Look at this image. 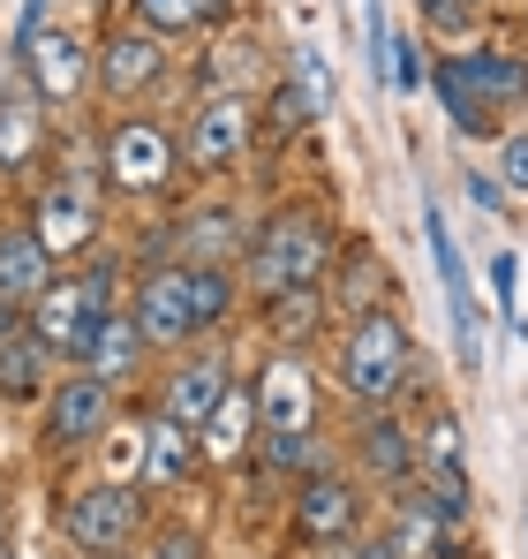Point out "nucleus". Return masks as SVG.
<instances>
[{
  "label": "nucleus",
  "mask_w": 528,
  "mask_h": 559,
  "mask_svg": "<svg viewBox=\"0 0 528 559\" xmlns=\"http://www.w3.org/2000/svg\"><path fill=\"white\" fill-rule=\"evenodd\" d=\"M242 302H250L242 265H181V258H167V265H144L136 287H129V310H136L152 356H175L189 341H219Z\"/></svg>",
  "instance_id": "nucleus-1"
},
{
  "label": "nucleus",
  "mask_w": 528,
  "mask_h": 559,
  "mask_svg": "<svg viewBox=\"0 0 528 559\" xmlns=\"http://www.w3.org/2000/svg\"><path fill=\"white\" fill-rule=\"evenodd\" d=\"M340 227L317 197H287L272 204L257 227H250V250H242V287L250 302H272V295H295V287H325L333 265H340Z\"/></svg>",
  "instance_id": "nucleus-2"
},
{
  "label": "nucleus",
  "mask_w": 528,
  "mask_h": 559,
  "mask_svg": "<svg viewBox=\"0 0 528 559\" xmlns=\"http://www.w3.org/2000/svg\"><path fill=\"white\" fill-rule=\"evenodd\" d=\"M189 175L181 159V129L159 121L152 106H121L106 129H98V182L113 189L121 204H167Z\"/></svg>",
  "instance_id": "nucleus-3"
},
{
  "label": "nucleus",
  "mask_w": 528,
  "mask_h": 559,
  "mask_svg": "<svg viewBox=\"0 0 528 559\" xmlns=\"http://www.w3.org/2000/svg\"><path fill=\"white\" fill-rule=\"evenodd\" d=\"M416 341L400 325V310H362V318H340V341H333V385L348 393L355 408H377V401H400L416 385Z\"/></svg>",
  "instance_id": "nucleus-4"
},
{
  "label": "nucleus",
  "mask_w": 528,
  "mask_h": 559,
  "mask_svg": "<svg viewBox=\"0 0 528 559\" xmlns=\"http://www.w3.org/2000/svg\"><path fill=\"white\" fill-rule=\"evenodd\" d=\"M152 491L144 484H121V476H91L76 491H61L53 507V530L76 559H106V552H136L152 537Z\"/></svg>",
  "instance_id": "nucleus-5"
},
{
  "label": "nucleus",
  "mask_w": 528,
  "mask_h": 559,
  "mask_svg": "<svg viewBox=\"0 0 528 559\" xmlns=\"http://www.w3.org/2000/svg\"><path fill=\"white\" fill-rule=\"evenodd\" d=\"M113 287H121V258H98V250H91L84 265L53 273V287H46L23 318H31V333H38L61 364H84V348H91V333L106 325V310H121Z\"/></svg>",
  "instance_id": "nucleus-6"
},
{
  "label": "nucleus",
  "mask_w": 528,
  "mask_h": 559,
  "mask_svg": "<svg viewBox=\"0 0 528 559\" xmlns=\"http://www.w3.org/2000/svg\"><path fill=\"white\" fill-rule=\"evenodd\" d=\"M257 144H264V121H257V98L250 92L189 98V114H181V159H189V175L219 182V175H235Z\"/></svg>",
  "instance_id": "nucleus-7"
},
{
  "label": "nucleus",
  "mask_w": 528,
  "mask_h": 559,
  "mask_svg": "<svg viewBox=\"0 0 528 559\" xmlns=\"http://www.w3.org/2000/svg\"><path fill=\"white\" fill-rule=\"evenodd\" d=\"M113 424H121V393L91 371L53 378V393L38 401V447H46V462H84V454H98Z\"/></svg>",
  "instance_id": "nucleus-8"
},
{
  "label": "nucleus",
  "mask_w": 528,
  "mask_h": 559,
  "mask_svg": "<svg viewBox=\"0 0 528 559\" xmlns=\"http://www.w3.org/2000/svg\"><path fill=\"white\" fill-rule=\"evenodd\" d=\"M15 69H23V84L46 106H76L84 92H98V46L76 23H61V15L15 38Z\"/></svg>",
  "instance_id": "nucleus-9"
},
{
  "label": "nucleus",
  "mask_w": 528,
  "mask_h": 559,
  "mask_svg": "<svg viewBox=\"0 0 528 559\" xmlns=\"http://www.w3.org/2000/svg\"><path fill=\"white\" fill-rule=\"evenodd\" d=\"M175 76V38L144 31L136 15H121L106 38H98V98L121 114V106H144L152 92H167Z\"/></svg>",
  "instance_id": "nucleus-10"
},
{
  "label": "nucleus",
  "mask_w": 528,
  "mask_h": 559,
  "mask_svg": "<svg viewBox=\"0 0 528 559\" xmlns=\"http://www.w3.org/2000/svg\"><path fill=\"white\" fill-rule=\"evenodd\" d=\"M227 393H235V356H227L219 341H189V348L167 356V371L152 385V408L175 416V424H189V431H204Z\"/></svg>",
  "instance_id": "nucleus-11"
},
{
  "label": "nucleus",
  "mask_w": 528,
  "mask_h": 559,
  "mask_svg": "<svg viewBox=\"0 0 528 559\" xmlns=\"http://www.w3.org/2000/svg\"><path fill=\"white\" fill-rule=\"evenodd\" d=\"M287 522H295V545L310 552H348L362 537V491H355L348 468H310L287 499Z\"/></svg>",
  "instance_id": "nucleus-12"
},
{
  "label": "nucleus",
  "mask_w": 528,
  "mask_h": 559,
  "mask_svg": "<svg viewBox=\"0 0 528 559\" xmlns=\"http://www.w3.org/2000/svg\"><path fill=\"white\" fill-rule=\"evenodd\" d=\"M98 189H106V182H76V175H61V182L38 189V204H31V227H38V242H46L61 265H84L91 250L106 242Z\"/></svg>",
  "instance_id": "nucleus-13"
},
{
  "label": "nucleus",
  "mask_w": 528,
  "mask_h": 559,
  "mask_svg": "<svg viewBox=\"0 0 528 559\" xmlns=\"http://www.w3.org/2000/svg\"><path fill=\"white\" fill-rule=\"evenodd\" d=\"M348 454H355V468H362L377 491H393V499H400V491L423 476V454H416V424H400V416H393V401H377V408H355Z\"/></svg>",
  "instance_id": "nucleus-14"
},
{
  "label": "nucleus",
  "mask_w": 528,
  "mask_h": 559,
  "mask_svg": "<svg viewBox=\"0 0 528 559\" xmlns=\"http://www.w3.org/2000/svg\"><path fill=\"white\" fill-rule=\"evenodd\" d=\"M250 227H257V219H250L242 204L204 197V204H181L175 219H167V250H175L181 265H242Z\"/></svg>",
  "instance_id": "nucleus-15"
},
{
  "label": "nucleus",
  "mask_w": 528,
  "mask_h": 559,
  "mask_svg": "<svg viewBox=\"0 0 528 559\" xmlns=\"http://www.w3.org/2000/svg\"><path fill=\"white\" fill-rule=\"evenodd\" d=\"M439 61L460 76V92L476 98L499 129H506V114H521V98H528V53H514V46H460V53H439Z\"/></svg>",
  "instance_id": "nucleus-16"
},
{
  "label": "nucleus",
  "mask_w": 528,
  "mask_h": 559,
  "mask_svg": "<svg viewBox=\"0 0 528 559\" xmlns=\"http://www.w3.org/2000/svg\"><path fill=\"white\" fill-rule=\"evenodd\" d=\"M189 84H196L189 98H204V92H250V98H257L264 84H272V61H264V38L250 31V23H219V31L204 38V53H196V69H189Z\"/></svg>",
  "instance_id": "nucleus-17"
},
{
  "label": "nucleus",
  "mask_w": 528,
  "mask_h": 559,
  "mask_svg": "<svg viewBox=\"0 0 528 559\" xmlns=\"http://www.w3.org/2000/svg\"><path fill=\"white\" fill-rule=\"evenodd\" d=\"M257 416L264 431H317V371L302 364V348H272V364L257 371Z\"/></svg>",
  "instance_id": "nucleus-18"
},
{
  "label": "nucleus",
  "mask_w": 528,
  "mask_h": 559,
  "mask_svg": "<svg viewBox=\"0 0 528 559\" xmlns=\"http://www.w3.org/2000/svg\"><path fill=\"white\" fill-rule=\"evenodd\" d=\"M46 114H53V106L23 84V69L0 76V175H31V167H38V152H46V136H53Z\"/></svg>",
  "instance_id": "nucleus-19"
},
{
  "label": "nucleus",
  "mask_w": 528,
  "mask_h": 559,
  "mask_svg": "<svg viewBox=\"0 0 528 559\" xmlns=\"http://www.w3.org/2000/svg\"><path fill=\"white\" fill-rule=\"evenodd\" d=\"M423 235H431V258H439V280H445L453 348H460V364L476 371V364H483V325H476V295H468V273H460V250H453V227H445L439 197H423Z\"/></svg>",
  "instance_id": "nucleus-20"
},
{
  "label": "nucleus",
  "mask_w": 528,
  "mask_h": 559,
  "mask_svg": "<svg viewBox=\"0 0 528 559\" xmlns=\"http://www.w3.org/2000/svg\"><path fill=\"white\" fill-rule=\"evenodd\" d=\"M196 439H204V468H242V462H250V454H257V439H264L257 385H242V378H235V393L212 408V424H204Z\"/></svg>",
  "instance_id": "nucleus-21"
},
{
  "label": "nucleus",
  "mask_w": 528,
  "mask_h": 559,
  "mask_svg": "<svg viewBox=\"0 0 528 559\" xmlns=\"http://www.w3.org/2000/svg\"><path fill=\"white\" fill-rule=\"evenodd\" d=\"M144 364H152V341H144L136 310H106V325L91 333V348H84V371L106 378L113 393H129V385L144 378Z\"/></svg>",
  "instance_id": "nucleus-22"
},
{
  "label": "nucleus",
  "mask_w": 528,
  "mask_h": 559,
  "mask_svg": "<svg viewBox=\"0 0 528 559\" xmlns=\"http://www.w3.org/2000/svg\"><path fill=\"white\" fill-rule=\"evenodd\" d=\"M204 476V439L175 424V416H159L152 408V454H144V491L152 499H175L181 484H196Z\"/></svg>",
  "instance_id": "nucleus-23"
},
{
  "label": "nucleus",
  "mask_w": 528,
  "mask_h": 559,
  "mask_svg": "<svg viewBox=\"0 0 528 559\" xmlns=\"http://www.w3.org/2000/svg\"><path fill=\"white\" fill-rule=\"evenodd\" d=\"M385 537H393V552H400V559H453V552H460V522H445V514L423 499V491H416V484L393 499Z\"/></svg>",
  "instance_id": "nucleus-24"
},
{
  "label": "nucleus",
  "mask_w": 528,
  "mask_h": 559,
  "mask_svg": "<svg viewBox=\"0 0 528 559\" xmlns=\"http://www.w3.org/2000/svg\"><path fill=\"white\" fill-rule=\"evenodd\" d=\"M53 378H61V356H53V348L31 333V318H23V333L0 341V401H8V408H31V401L53 393Z\"/></svg>",
  "instance_id": "nucleus-25"
},
{
  "label": "nucleus",
  "mask_w": 528,
  "mask_h": 559,
  "mask_svg": "<svg viewBox=\"0 0 528 559\" xmlns=\"http://www.w3.org/2000/svg\"><path fill=\"white\" fill-rule=\"evenodd\" d=\"M53 273H61V258L38 242V227H31V219H23V227H0V295H8V302H23V310H31V302L53 287Z\"/></svg>",
  "instance_id": "nucleus-26"
},
{
  "label": "nucleus",
  "mask_w": 528,
  "mask_h": 559,
  "mask_svg": "<svg viewBox=\"0 0 528 559\" xmlns=\"http://www.w3.org/2000/svg\"><path fill=\"white\" fill-rule=\"evenodd\" d=\"M325 295H333V318L377 310V302H385V258H377L370 242H340V265L325 280Z\"/></svg>",
  "instance_id": "nucleus-27"
},
{
  "label": "nucleus",
  "mask_w": 528,
  "mask_h": 559,
  "mask_svg": "<svg viewBox=\"0 0 528 559\" xmlns=\"http://www.w3.org/2000/svg\"><path fill=\"white\" fill-rule=\"evenodd\" d=\"M257 318H264V333H272V348H310L325 333V318H333V295L325 287H295V295L257 302Z\"/></svg>",
  "instance_id": "nucleus-28"
},
{
  "label": "nucleus",
  "mask_w": 528,
  "mask_h": 559,
  "mask_svg": "<svg viewBox=\"0 0 528 559\" xmlns=\"http://www.w3.org/2000/svg\"><path fill=\"white\" fill-rule=\"evenodd\" d=\"M235 8L242 0H129V15L144 31H159V38H204V31L235 23Z\"/></svg>",
  "instance_id": "nucleus-29"
},
{
  "label": "nucleus",
  "mask_w": 528,
  "mask_h": 559,
  "mask_svg": "<svg viewBox=\"0 0 528 559\" xmlns=\"http://www.w3.org/2000/svg\"><path fill=\"white\" fill-rule=\"evenodd\" d=\"M257 121H264V144H295V136L317 121V106H310V98H302V84L279 69V76L257 92Z\"/></svg>",
  "instance_id": "nucleus-30"
},
{
  "label": "nucleus",
  "mask_w": 528,
  "mask_h": 559,
  "mask_svg": "<svg viewBox=\"0 0 528 559\" xmlns=\"http://www.w3.org/2000/svg\"><path fill=\"white\" fill-rule=\"evenodd\" d=\"M317 462H325V439H317V431H264L257 439V468L287 476V484H302Z\"/></svg>",
  "instance_id": "nucleus-31"
},
{
  "label": "nucleus",
  "mask_w": 528,
  "mask_h": 559,
  "mask_svg": "<svg viewBox=\"0 0 528 559\" xmlns=\"http://www.w3.org/2000/svg\"><path fill=\"white\" fill-rule=\"evenodd\" d=\"M106 476H121V484H144V454H152V408L144 416H121L113 431H106Z\"/></svg>",
  "instance_id": "nucleus-32"
},
{
  "label": "nucleus",
  "mask_w": 528,
  "mask_h": 559,
  "mask_svg": "<svg viewBox=\"0 0 528 559\" xmlns=\"http://www.w3.org/2000/svg\"><path fill=\"white\" fill-rule=\"evenodd\" d=\"M431 92L445 98V114H453V129H460V136H468V144H483V136H506V129H499V121H491V114H483V106H476V98L460 92V76H453V69H445V61H431Z\"/></svg>",
  "instance_id": "nucleus-33"
},
{
  "label": "nucleus",
  "mask_w": 528,
  "mask_h": 559,
  "mask_svg": "<svg viewBox=\"0 0 528 559\" xmlns=\"http://www.w3.org/2000/svg\"><path fill=\"white\" fill-rule=\"evenodd\" d=\"M416 491L439 507L445 522H468V462H445V468H423L416 476Z\"/></svg>",
  "instance_id": "nucleus-34"
},
{
  "label": "nucleus",
  "mask_w": 528,
  "mask_h": 559,
  "mask_svg": "<svg viewBox=\"0 0 528 559\" xmlns=\"http://www.w3.org/2000/svg\"><path fill=\"white\" fill-rule=\"evenodd\" d=\"M416 454H423V468L460 462V416H453V408H431V416H423V431H416Z\"/></svg>",
  "instance_id": "nucleus-35"
},
{
  "label": "nucleus",
  "mask_w": 528,
  "mask_h": 559,
  "mask_svg": "<svg viewBox=\"0 0 528 559\" xmlns=\"http://www.w3.org/2000/svg\"><path fill=\"white\" fill-rule=\"evenodd\" d=\"M287 76L302 84L310 106H317V121L333 114V69H325V53H317V46H295V53H287Z\"/></svg>",
  "instance_id": "nucleus-36"
},
{
  "label": "nucleus",
  "mask_w": 528,
  "mask_h": 559,
  "mask_svg": "<svg viewBox=\"0 0 528 559\" xmlns=\"http://www.w3.org/2000/svg\"><path fill=\"white\" fill-rule=\"evenodd\" d=\"M491 167H499L506 197L528 204V129H506V136H499V159H491Z\"/></svg>",
  "instance_id": "nucleus-37"
},
{
  "label": "nucleus",
  "mask_w": 528,
  "mask_h": 559,
  "mask_svg": "<svg viewBox=\"0 0 528 559\" xmlns=\"http://www.w3.org/2000/svg\"><path fill=\"white\" fill-rule=\"evenodd\" d=\"M136 559H204V530H189V522H167V530H152Z\"/></svg>",
  "instance_id": "nucleus-38"
},
{
  "label": "nucleus",
  "mask_w": 528,
  "mask_h": 559,
  "mask_svg": "<svg viewBox=\"0 0 528 559\" xmlns=\"http://www.w3.org/2000/svg\"><path fill=\"white\" fill-rule=\"evenodd\" d=\"M362 46H370V76L393 84V31H385V0H362Z\"/></svg>",
  "instance_id": "nucleus-39"
},
{
  "label": "nucleus",
  "mask_w": 528,
  "mask_h": 559,
  "mask_svg": "<svg viewBox=\"0 0 528 559\" xmlns=\"http://www.w3.org/2000/svg\"><path fill=\"white\" fill-rule=\"evenodd\" d=\"M423 23H431V38H468L483 15H476V8H460V0H423Z\"/></svg>",
  "instance_id": "nucleus-40"
},
{
  "label": "nucleus",
  "mask_w": 528,
  "mask_h": 559,
  "mask_svg": "<svg viewBox=\"0 0 528 559\" xmlns=\"http://www.w3.org/2000/svg\"><path fill=\"white\" fill-rule=\"evenodd\" d=\"M460 182H468V204H476V212H506V204H514L506 182H499V167H476V175H460Z\"/></svg>",
  "instance_id": "nucleus-41"
},
{
  "label": "nucleus",
  "mask_w": 528,
  "mask_h": 559,
  "mask_svg": "<svg viewBox=\"0 0 528 559\" xmlns=\"http://www.w3.org/2000/svg\"><path fill=\"white\" fill-rule=\"evenodd\" d=\"M393 92H423V53L408 38H393Z\"/></svg>",
  "instance_id": "nucleus-42"
},
{
  "label": "nucleus",
  "mask_w": 528,
  "mask_h": 559,
  "mask_svg": "<svg viewBox=\"0 0 528 559\" xmlns=\"http://www.w3.org/2000/svg\"><path fill=\"white\" fill-rule=\"evenodd\" d=\"M491 287H499V310H506V318H514V287H521V265H514V258H506V250H499V258H491ZM514 325H521V318H514Z\"/></svg>",
  "instance_id": "nucleus-43"
},
{
  "label": "nucleus",
  "mask_w": 528,
  "mask_h": 559,
  "mask_svg": "<svg viewBox=\"0 0 528 559\" xmlns=\"http://www.w3.org/2000/svg\"><path fill=\"white\" fill-rule=\"evenodd\" d=\"M340 559H400V552H393V537L377 530V537H355V545H348Z\"/></svg>",
  "instance_id": "nucleus-44"
},
{
  "label": "nucleus",
  "mask_w": 528,
  "mask_h": 559,
  "mask_svg": "<svg viewBox=\"0 0 528 559\" xmlns=\"http://www.w3.org/2000/svg\"><path fill=\"white\" fill-rule=\"evenodd\" d=\"M53 15H61V0H23V23H15V38H23V31H38V23H53Z\"/></svg>",
  "instance_id": "nucleus-45"
},
{
  "label": "nucleus",
  "mask_w": 528,
  "mask_h": 559,
  "mask_svg": "<svg viewBox=\"0 0 528 559\" xmlns=\"http://www.w3.org/2000/svg\"><path fill=\"white\" fill-rule=\"evenodd\" d=\"M8 333H23V302H8V295H0V341H8Z\"/></svg>",
  "instance_id": "nucleus-46"
},
{
  "label": "nucleus",
  "mask_w": 528,
  "mask_h": 559,
  "mask_svg": "<svg viewBox=\"0 0 528 559\" xmlns=\"http://www.w3.org/2000/svg\"><path fill=\"white\" fill-rule=\"evenodd\" d=\"M15 545V507H8V491H0V552Z\"/></svg>",
  "instance_id": "nucleus-47"
},
{
  "label": "nucleus",
  "mask_w": 528,
  "mask_h": 559,
  "mask_svg": "<svg viewBox=\"0 0 528 559\" xmlns=\"http://www.w3.org/2000/svg\"><path fill=\"white\" fill-rule=\"evenodd\" d=\"M460 8H476V15H483V8H491V0H460Z\"/></svg>",
  "instance_id": "nucleus-48"
},
{
  "label": "nucleus",
  "mask_w": 528,
  "mask_h": 559,
  "mask_svg": "<svg viewBox=\"0 0 528 559\" xmlns=\"http://www.w3.org/2000/svg\"><path fill=\"white\" fill-rule=\"evenodd\" d=\"M106 559H136V552H106Z\"/></svg>",
  "instance_id": "nucleus-49"
},
{
  "label": "nucleus",
  "mask_w": 528,
  "mask_h": 559,
  "mask_svg": "<svg viewBox=\"0 0 528 559\" xmlns=\"http://www.w3.org/2000/svg\"><path fill=\"white\" fill-rule=\"evenodd\" d=\"M15 559H31V552H15Z\"/></svg>",
  "instance_id": "nucleus-50"
},
{
  "label": "nucleus",
  "mask_w": 528,
  "mask_h": 559,
  "mask_svg": "<svg viewBox=\"0 0 528 559\" xmlns=\"http://www.w3.org/2000/svg\"><path fill=\"white\" fill-rule=\"evenodd\" d=\"M0 559H15V552H0Z\"/></svg>",
  "instance_id": "nucleus-51"
}]
</instances>
